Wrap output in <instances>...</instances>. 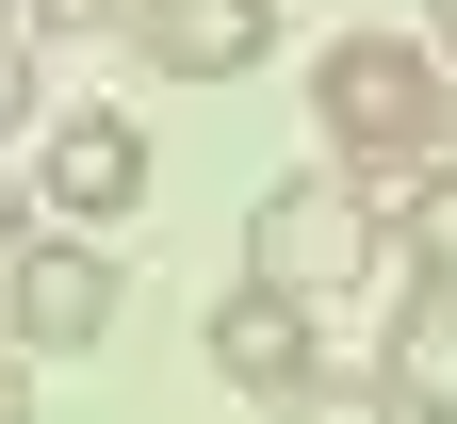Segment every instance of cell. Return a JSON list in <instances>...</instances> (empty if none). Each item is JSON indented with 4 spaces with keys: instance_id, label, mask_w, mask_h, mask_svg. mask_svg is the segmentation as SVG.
I'll return each mask as SVG.
<instances>
[{
    "instance_id": "obj_1",
    "label": "cell",
    "mask_w": 457,
    "mask_h": 424,
    "mask_svg": "<svg viewBox=\"0 0 457 424\" xmlns=\"http://www.w3.org/2000/svg\"><path fill=\"white\" fill-rule=\"evenodd\" d=\"M311 131H327V179L392 196L409 163H441L457 82L425 66V33H343V49H311Z\"/></svg>"
},
{
    "instance_id": "obj_2",
    "label": "cell",
    "mask_w": 457,
    "mask_h": 424,
    "mask_svg": "<svg viewBox=\"0 0 457 424\" xmlns=\"http://www.w3.org/2000/svg\"><path fill=\"white\" fill-rule=\"evenodd\" d=\"M392 262V229H376V196H360V179H262V212H245V278L262 294H295V311H327V294H360Z\"/></svg>"
},
{
    "instance_id": "obj_3",
    "label": "cell",
    "mask_w": 457,
    "mask_h": 424,
    "mask_svg": "<svg viewBox=\"0 0 457 424\" xmlns=\"http://www.w3.org/2000/svg\"><path fill=\"white\" fill-rule=\"evenodd\" d=\"M114 311H131V278L114 245H66V229H33L17 262H0V359H98Z\"/></svg>"
},
{
    "instance_id": "obj_4",
    "label": "cell",
    "mask_w": 457,
    "mask_h": 424,
    "mask_svg": "<svg viewBox=\"0 0 457 424\" xmlns=\"http://www.w3.org/2000/svg\"><path fill=\"white\" fill-rule=\"evenodd\" d=\"M147 131H131V114H114V98H82V114H49V147H33V196L49 212H66V245H98V229H131L147 212Z\"/></svg>"
},
{
    "instance_id": "obj_5",
    "label": "cell",
    "mask_w": 457,
    "mask_h": 424,
    "mask_svg": "<svg viewBox=\"0 0 457 424\" xmlns=\"http://www.w3.org/2000/svg\"><path fill=\"white\" fill-rule=\"evenodd\" d=\"M131 49L163 82H245L278 49V0H131Z\"/></svg>"
},
{
    "instance_id": "obj_6",
    "label": "cell",
    "mask_w": 457,
    "mask_h": 424,
    "mask_svg": "<svg viewBox=\"0 0 457 424\" xmlns=\"http://www.w3.org/2000/svg\"><path fill=\"white\" fill-rule=\"evenodd\" d=\"M212 376H228V392H262V408H295V392L327 376V327L295 311V294H262V278H245V294L212 311Z\"/></svg>"
},
{
    "instance_id": "obj_7",
    "label": "cell",
    "mask_w": 457,
    "mask_h": 424,
    "mask_svg": "<svg viewBox=\"0 0 457 424\" xmlns=\"http://www.w3.org/2000/svg\"><path fill=\"white\" fill-rule=\"evenodd\" d=\"M376 408H392V424H457V294H409V311H392Z\"/></svg>"
},
{
    "instance_id": "obj_8",
    "label": "cell",
    "mask_w": 457,
    "mask_h": 424,
    "mask_svg": "<svg viewBox=\"0 0 457 424\" xmlns=\"http://www.w3.org/2000/svg\"><path fill=\"white\" fill-rule=\"evenodd\" d=\"M376 229H392V262H409V294H457V147L392 179V196H376Z\"/></svg>"
},
{
    "instance_id": "obj_9",
    "label": "cell",
    "mask_w": 457,
    "mask_h": 424,
    "mask_svg": "<svg viewBox=\"0 0 457 424\" xmlns=\"http://www.w3.org/2000/svg\"><path fill=\"white\" fill-rule=\"evenodd\" d=\"M17 33L33 49H98V33H131V0H17Z\"/></svg>"
},
{
    "instance_id": "obj_10",
    "label": "cell",
    "mask_w": 457,
    "mask_h": 424,
    "mask_svg": "<svg viewBox=\"0 0 457 424\" xmlns=\"http://www.w3.org/2000/svg\"><path fill=\"white\" fill-rule=\"evenodd\" d=\"M295 424H392V408H376V376H311V392H295Z\"/></svg>"
},
{
    "instance_id": "obj_11",
    "label": "cell",
    "mask_w": 457,
    "mask_h": 424,
    "mask_svg": "<svg viewBox=\"0 0 457 424\" xmlns=\"http://www.w3.org/2000/svg\"><path fill=\"white\" fill-rule=\"evenodd\" d=\"M0 131H33V33H0Z\"/></svg>"
},
{
    "instance_id": "obj_12",
    "label": "cell",
    "mask_w": 457,
    "mask_h": 424,
    "mask_svg": "<svg viewBox=\"0 0 457 424\" xmlns=\"http://www.w3.org/2000/svg\"><path fill=\"white\" fill-rule=\"evenodd\" d=\"M0 424H33V359H0Z\"/></svg>"
},
{
    "instance_id": "obj_13",
    "label": "cell",
    "mask_w": 457,
    "mask_h": 424,
    "mask_svg": "<svg viewBox=\"0 0 457 424\" xmlns=\"http://www.w3.org/2000/svg\"><path fill=\"white\" fill-rule=\"evenodd\" d=\"M425 66H441V82H457V0H441V17H425Z\"/></svg>"
},
{
    "instance_id": "obj_14",
    "label": "cell",
    "mask_w": 457,
    "mask_h": 424,
    "mask_svg": "<svg viewBox=\"0 0 457 424\" xmlns=\"http://www.w3.org/2000/svg\"><path fill=\"white\" fill-rule=\"evenodd\" d=\"M17 245H33V212H17V179H0V262H17Z\"/></svg>"
},
{
    "instance_id": "obj_15",
    "label": "cell",
    "mask_w": 457,
    "mask_h": 424,
    "mask_svg": "<svg viewBox=\"0 0 457 424\" xmlns=\"http://www.w3.org/2000/svg\"><path fill=\"white\" fill-rule=\"evenodd\" d=\"M0 33H17V0H0Z\"/></svg>"
}]
</instances>
